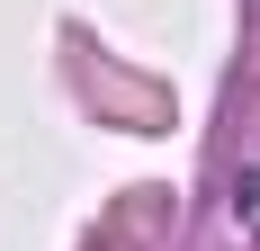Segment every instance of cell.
<instances>
[{
  "mask_svg": "<svg viewBox=\"0 0 260 251\" xmlns=\"http://www.w3.org/2000/svg\"><path fill=\"white\" fill-rule=\"evenodd\" d=\"M234 225H242V242H260V171L234 179Z\"/></svg>",
  "mask_w": 260,
  "mask_h": 251,
  "instance_id": "6da1fadb",
  "label": "cell"
}]
</instances>
